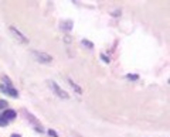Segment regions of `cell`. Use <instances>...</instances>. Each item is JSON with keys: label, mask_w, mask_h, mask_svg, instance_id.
<instances>
[{"label": "cell", "mask_w": 170, "mask_h": 137, "mask_svg": "<svg viewBox=\"0 0 170 137\" xmlns=\"http://www.w3.org/2000/svg\"><path fill=\"white\" fill-rule=\"evenodd\" d=\"M0 89H2L4 93H9L10 96H13V97H17V96H19V92L16 91V89H13L10 85H2V86H0Z\"/></svg>", "instance_id": "obj_1"}, {"label": "cell", "mask_w": 170, "mask_h": 137, "mask_svg": "<svg viewBox=\"0 0 170 137\" xmlns=\"http://www.w3.org/2000/svg\"><path fill=\"white\" fill-rule=\"evenodd\" d=\"M50 86H51V88H53V89H54V91H56V93H57V95H58V96H60V97H64V99H67V97H68V95H67V93H65V92H64V91H61V89H60V88H58V85H57V83H56V82H53V81H51V82H50Z\"/></svg>", "instance_id": "obj_2"}, {"label": "cell", "mask_w": 170, "mask_h": 137, "mask_svg": "<svg viewBox=\"0 0 170 137\" xmlns=\"http://www.w3.org/2000/svg\"><path fill=\"white\" fill-rule=\"evenodd\" d=\"M10 33H13V34H14L16 40H19L20 43H27V40H26V38H23V35H22V34H20L17 30H16L14 27H10Z\"/></svg>", "instance_id": "obj_3"}, {"label": "cell", "mask_w": 170, "mask_h": 137, "mask_svg": "<svg viewBox=\"0 0 170 137\" xmlns=\"http://www.w3.org/2000/svg\"><path fill=\"white\" fill-rule=\"evenodd\" d=\"M16 116H17V115H16L14 110H4V113H3V116H2V117H3V119H6L7 122H9V120L14 119Z\"/></svg>", "instance_id": "obj_4"}, {"label": "cell", "mask_w": 170, "mask_h": 137, "mask_svg": "<svg viewBox=\"0 0 170 137\" xmlns=\"http://www.w3.org/2000/svg\"><path fill=\"white\" fill-rule=\"evenodd\" d=\"M36 55L38 57V61H41V62H51V59H53V58L47 54H37L36 52Z\"/></svg>", "instance_id": "obj_5"}, {"label": "cell", "mask_w": 170, "mask_h": 137, "mask_svg": "<svg viewBox=\"0 0 170 137\" xmlns=\"http://www.w3.org/2000/svg\"><path fill=\"white\" fill-rule=\"evenodd\" d=\"M82 45H87V47H90V48H92V43H90V41H87V40H82Z\"/></svg>", "instance_id": "obj_6"}, {"label": "cell", "mask_w": 170, "mask_h": 137, "mask_svg": "<svg viewBox=\"0 0 170 137\" xmlns=\"http://www.w3.org/2000/svg\"><path fill=\"white\" fill-rule=\"evenodd\" d=\"M7 120L6 119H3V117H0V126H7Z\"/></svg>", "instance_id": "obj_7"}, {"label": "cell", "mask_w": 170, "mask_h": 137, "mask_svg": "<svg viewBox=\"0 0 170 137\" xmlns=\"http://www.w3.org/2000/svg\"><path fill=\"white\" fill-rule=\"evenodd\" d=\"M128 79H132V81H136V79H138V75H128Z\"/></svg>", "instance_id": "obj_8"}, {"label": "cell", "mask_w": 170, "mask_h": 137, "mask_svg": "<svg viewBox=\"0 0 170 137\" xmlns=\"http://www.w3.org/2000/svg\"><path fill=\"white\" fill-rule=\"evenodd\" d=\"M48 134H50V136H53V137H58V136H57V133H56L54 130H48Z\"/></svg>", "instance_id": "obj_9"}, {"label": "cell", "mask_w": 170, "mask_h": 137, "mask_svg": "<svg viewBox=\"0 0 170 137\" xmlns=\"http://www.w3.org/2000/svg\"><path fill=\"white\" fill-rule=\"evenodd\" d=\"M7 105V102H4V101H0V109H2V107H4Z\"/></svg>", "instance_id": "obj_10"}, {"label": "cell", "mask_w": 170, "mask_h": 137, "mask_svg": "<svg viewBox=\"0 0 170 137\" xmlns=\"http://www.w3.org/2000/svg\"><path fill=\"white\" fill-rule=\"evenodd\" d=\"M101 58H102V59H104V61H105V62H109V58H106V57H105V55H104V54L101 55Z\"/></svg>", "instance_id": "obj_11"}, {"label": "cell", "mask_w": 170, "mask_h": 137, "mask_svg": "<svg viewBox=\"0 0 170 137\" xmlns=\"http://www.w3.org/2000/svg\"><path fill=\"white\" fill-rule=\"evenodd\" d=\"M10 137H22V136H20V134H12Z\"/></svg>", "instance_id": "obj_12"}]
</instances>
